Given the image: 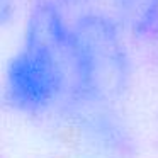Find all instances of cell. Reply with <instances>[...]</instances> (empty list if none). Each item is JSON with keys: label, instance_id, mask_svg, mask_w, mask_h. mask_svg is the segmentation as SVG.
<instances>
[{"label": "cell", "instance_id": "1", "mask_svg": "<svg viewBox=\"0 0 158 158\" xmlns=\"http://www.w3.org/2000/svg\"><path fill=\"white\" fill-rule=\"evenodd\" d=\"M5 99L29 116L55 109L80 116L90 109L73 26L48 0L38 2L27 17L22 46L7 68Z\"/></svg>", "mask_w": 158, "mask_h": 158}, {"label": "cell", "instance_id": "2", "mask_svg": "<svg viewBox=\"0 0 158 158\" xmlns=\"http://www.w3.org/2000/svg\"><path fill=\"white\" fill-rule=\"evenodd\" d=\"M72 26L82 55L90 109L110 106L126 90L131 73L119 27L100 14H83Z\"/></svg>", "mask_w": 158, "mask_h": 158}, {"label": "cell", "instance_id": "3", "mask_svg": "<svg viewBox=\"0 0 158 158\" xmlns=\"http://www.w3.org/2000/svg\"><path fill=\"white\" fill-rule=\"evenodd\" d=\"M80 139L90 158H136L138 148L124 119L110 106L80 114Z\"/></svg>", "mask_w": 158, "mask_h": 158}, {"label": "cell", "instance_id": "4", "mask_svg": "<svg viewBox=\"0 0 158 158\" xmlns=\"http://www.w3.org/2000/svg\"><path fill=\"white\" fill-rule=\"evenodd\" d=\"M123 26L138 36L158 32V0H116Z\"/></svg>", "mask_w": 158, "mask_h": 158}, {"label": "cell", "instance_id": "5", "mask_svg": "<svg viewBox=\"0 0 158 158\" xmlns=\"http://www.w3.org/2000/svg\"><path fill=\"white\" fill-rule=\"evenodd\" d=\"M65 4H68V5H78V4H83L85 0H63Z\"/></svg>", "mask_w": 158, "mask_h": 158}]
</instances>
